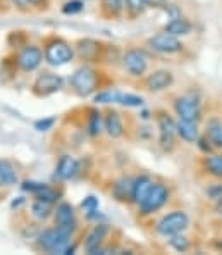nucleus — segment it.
<instances>
[{
	"instance_id": "nucleus-1",
	"label": "nucleus",
	"mask_w": 222,
	"mask_h": 255,
	"mask_svg": "<svg viewBox=\"0 0 222 255\" xmlns=\"http://www.w3.org/2000/svg\"><path fill=\"white\" fill-rule=\"evenodd\" d=\"M100 78H102V74L97 69H93V67H90V66H83L80 69L74 71L69 83L76 95L90 97L95 92H99V88L102 86Z\"/></svg>"
},
{
	"instance_id": "nucleus-2",
	"label": "nucleus",
	"mask_w": 222,
	"mask_h": 255,
	"mask_svg": "<svg viewBox=\"0 0 222 255\" xmlns=\"http://www.w3.org/2000/svg\"><path fill=\"white\" fill-rule=\"evenodd\" d=\"M43 57L50 66H66L74 59V50L66 40L59 38V36H50L45 40L43 45Z\"/></svg>"
},
{
	"instance_id": "nucleus-3",
	"label": "nucleus",
	"mask_w": 222,
	"mask_h": 255,
	"mask_svg": "<svg viewBox=\"0 0 222 255\" xmlns=\"http://www.w3.org/2000/svg\"><path fill=\"white\" fill-rule=\"evenodd\" d=\"M73 242V233L62 230L59 226H54L50 230H45L43 233L38 236L36 245L40 250L48 254H64L67 245Z\"/></svg>"
},
{
	"instance_id": "nucleus-4",
	"label": "nucleus",
	"mask_w": 222,
	"mask_h": 255,
	"mask_svg": "<svg viewBox=\"0 0 222 255\" xmlns=\"http://www.w3.org/2000/svg\"><path fill=\"white\" fill-rule=\"evenodd\" d=\"M190 226V217L184 211H172L165 214L164 217L157 223V233L162 236H174L183 233Z\"/></svg>"
},
{
	"instance_id": "nucleus-5",
	"label": "nucleus",
	"mask_w": 222,
	"mask_h": 255,
	"mask_svg": "<svg viewBox=\"0 0 222 255\" xmlns=\"http://www.w3.org/2000/svg\"><path fill=\"white\" fill-rule=\"evenodd\" d=\"M169 197H171V191L165 185L162 183H153L150 193L146 195V198L141 202L138 207H140V214L141 216H150V214H155L157 211H160L165 204L169 202Z\"/></svg>"
},
{
	"instance_id": "nucleus-6",
	"label": "nucleus",
	"mask_w": 222,
	"mask_h": 255,
	"mask_svg": "<svg viewBox=\"0 0 222 255\" xmlns=\"http://www.w3.org/2000/svg\"><path fill=\"white\" fill-rule=\"evenodd\" d=\"M157 128H159V143L162 150L171 152L176 147V123L172 121V118L164 111L157 112Z\"/></svg>"
},
{
	"instance_id": "nucleus-7",
	"label": "nucleus",
	"mask_w": 222,
	"mask_h": 255,
	"mask_svg": "<svg viewBox=\"0 0 222 255\" xmlns=\"http://www.w3.org/2000/svg\"><path fill=\"white\" fill-rule=\"evenodd\" d=\"M122 66L129 76L141 78L148 69V55L140 48H129L122 55Z\"/></svg>"
},
{
	"instance_id": "nucleus-8",
	"label": "nucleus",
	"mask_w": 222,
	"mask_h": 255,
	"mask_svg": "<svg viewBox=\"0 0 222 255\" xmlns=\"http://www.w3.org/2000/svg\"><path fill=\"white\" fill-rule=\"evenodd\" d=\"M62 85H64V80L59 76V74H54V73H50V71H45V73H41L36 76L35 83L31 86V92L41 99V97H48V95L57 93L59 90L62 88Z\"/></svg>"
},
{
	"instance_id": "nucleus-9",
	"label": "nucleus",
	"mask_w": 222,
	"mask_h": 255,
	"mask_svg": "<svg viewBox=\"0 0 222 255\" xmlns=\"http://www.w3.org/2000/svg\"><path fill=\"white\" fill-rule=\"evenodd\" d=\"M43 50L36 45H26L24 48H21L19 54H17V67L24 73H33L41 66L43 62Z\"/></svg>"
},
{
	"instance_id": "nucleus-10",
	"label": "nucleus",
	"mask_w": 222,
	"mask_h": 255,
	"mask_svg": "<svg viewBox=\"0 0 222 255\" xmlns=\"http://www.w3.org/2000/svg\"><path fill=\"white\" fill-rule=\"evenodd\" d=\"M148 45L152 50L159 52V54H178L184 47L178 36L171 35V33H167V31L153 35L152 38L148 40Z\"/></svg>"
},
{
	"instance_id": "nucleus-11",
	"label": "nucleus",
	"mask_w": 222,
	"mask_h": 255,
	"mask_svg": "<svg viewBox=\"0 0 222 255\" xmlns=\"http://www.w3.org/2000/svg\"><path fill=\"white\" fill-rule=\"evenodd\" d=\"M174 106L176 114L179 116V119H184V121H195L198 123L202 119V109H200V102H197L191 97H178L172 102Z\"/></svg>"
},
{
	"instance_id": "nucleus-12",
	"label": "nucleus",
	"mask_w": 222,
	"mask_h": 255,
	"mask_svg": "<svg viewBox=\"0 0 222 255\" xmlns=\"http://www.w3.org/2000/svg\"><path fill=\"white\" fill-rule=\"evenodd\" d=\"M54 223H55V226L62 228V230L74 235V231H76V228H78V221H76V212H74L73 205L67 204V202L59 204L57 209L54 211Z\"/></svg>"
},
{
	"instance_id": "nucleus-13",
	"label": "nucleus",
	"mask_w": 222,
	"mask_h": 255,
	"mask_svg": "<svg viewBox=\"0 0 222 255\" xmlns=\"http://www.w3.org/2000/svg\"><path fill=\"white\" fill-rule=\"evenodd\" d=\"M109 235V226L104 223H97V226H93V230L86 235L85 240V250L88 254H104V242Z\"/></svg>"
},
{
	"instance_id": "nucleus-14",
	"label": "nucleus",
	"mask_w": 222,
	"mask_h": 255,
	"mask_svg": "<svg viewBox=\"0 0 222 255\" xmlns=\"http://www.w3.org/2000/svg\"><path fill=\"white\" fill-rule=\"evenodd\" d=\"M80 160L73 155H62L59 159L57 166H55V172L54 178L59 179V181H67V179H73L80 174Z\"/></svg>"
},
{
	"instance_id": "nucleus-15",
	"label": "nucleus",
	"mask_w": 222,
	"mask_h": 255,
	"mask_svg": "<svg viewBox=\"0 0 222 255\" xmlns=\"http://www.w3.org/2000/svg\"><path fill=\"white\" fill-rule=\"evenodd\" d=\"M172 83H174V74L167 69H159L145 78L143 86L148 92H162V90H167Z\"/></svg>"
},
{
	"instance_id": "nucleus-16",
	"label": "nucleus",
	"mask_w": 222,
	"mask_h": 255,
	"mask_svg": "<svg viewBox=\"0 0 222 255\" xmlns=\"http://www.w3.org/2000/svg\"><path fill=\"white\" fill-rule=\"evenodd\" d=\"M76 52L78 55L86 62H99V59L102 57V47L99 42L95 40H80L76 43Z\"/></svg>"
},
{
	"instance_id": "nucleus-17",
	"label": "nucleus",
	"mask_w": 222,
	"mask_h": 255,
	"mask_svg": "<svg viewBox=\"0 0 222 255\" xmlns=\"http://www.w3.org/2000/svg\"><path fill=\"white\" fill-rule=\"evenodd\" d=\"M112 197L117 202L129 204L133 202V179L131 178H119L117 181L112 185Z\"/></svg>"
},
{
	"instance_id": "nucleus-18",
	"label": "nucleus",
	"mask_w": 222,
	"mask_h": 255,
	"mask_svg": "<svg viewBox=\"0 0 222 255\" xmlns=\"http://www.w3.org/2000/svg\"><path fill=\"white\" fill-rule=\"evenodd\" d=\"M153 186V179L146 174H141L138 178L133 179V204L140 205L143 200L146 198V195L150 193Z\"/></svg>"
},
{
	"instance_id": "nucleus-19",
	"label": "nucleus",
	"mask_w": 222,
	"mask_h": 255,
	"mask_svg": "<svg viewBox=\"0 0 222 255\" xmlns=\"http://www.w3.org/2000/svg\"><path fill=\"white\" fill-rule=\"evenodd\" d=\"M104 129L109 133V136L112 138H121L124 134V125L122 118L117 111H109L107 116L104 119Z\"/></svg>"
},
{
	"instance_id": "nucleus-20",
	"label": "nucleus",
	"mask_w": 222,
	"mask_h": 255,
	"mask_svg": "<svg viewBox=\"0 0 222 255\" xmlns=\"http://www.w3.org/2000/svg\"><path fill=\"white\" fill-rule=\"evenodd\" d=\"M19 183V174L12 162L0 159V188H9Z\"/></svg>"
},
{
	"instance_id": "nucleus-21",
	"label": "nucleus",
	"mask_w": 222,
	"mask_h": 255,
	"mask_svg": "<svg viewBox=\"0 0 222 255\" xmlns=\"http://www.w3.org/2000/svg\"><path fill=\"white\" fill-rule=\"evenodd\" d=\"M176 131L181 136V140L188 141V143H195V141L200 138L198 134V123L195 121H184V119H179L176 123Z\"/></svg>"
},
{
	"instance_id": "nucleus-22",
	"label": "nucleus",
	"mask_w": 222,
	"mask_h": 255,
	"mask_svg": "<svg viewBox=\"0 0 222 255\" xmlns=\"http://www.w3.org/2000/svg\"><path fill=\"white\" fill-rule=\"evenodd\" d=\"M164 31L171 33L174 36H186L193 31V24L184 17H176V19H171L164 26Z\"/></svg>"
},
{
	"instance_id": "nucleus-23",
	"label": "nucleus",
	"mask_w": 222,
	"mask_h": 255,
	"mask_svg": "<svg viewBox=\"0 0 222 255\" xmlns=\"http://www.w3.org/2000/svg\"><path fill=\"white\" fill-rule=\"evenodd\" d=\"M124 0H100V10L104 17H119L124 12Z\"/></svg>"
},
{
	"instance_id": "nucleus-24",
	"label": "nucleus",
	"mask_w": 222,
	"mask_h": 255,
	"mask_svg": "<svg viewBox=\"0 0 222 255\" xmlns=\"http://www.w3.org/2000/svg\"><path fill=\"white\" fill-rule=\"evenodd\" d=\"M203 167L214 178L222 179V155H210L203 159Z\"/></svg>"
},
{
	"instance_id": "nucleus-25",
	"label": "nucleus",
	"mask_w": 222,
	"mask_h": 255,
	"mask_svg": "<svg viewBox=\"0 0 222 255\" xmlns=\"http://www.w3.org/2000/svg\"><path fill=\"white\" fill-rule=\"evenodd\" d=\"M102 128H104V118H102V112L93 109L88 116V134L90 136H99L102 133Z\"/></svg>"
},
{
	"instance_id": "nucleus-26",
	"label": "nucleus",
	"mask_w": 222,
	"mask_h": 255,
	"mask_svg": "<svg viewBox=\"0 0 222 255\" xmlns=\"http://www.w3.org/2000/svg\"><path fill=\"white\" fill-rule=\"evenodd\" d=\"M61 197H62V190H57L50 185H45L38 193H35V198L48 202V204H55L57 200H61Z\"/></svg>"
},
{
	"instance_id": "nucleus-27",
	"label": "nucleus",
	"mask_w": 222,
	"mask_h": 255,
	"mask_svg": "<svg viewBox=\"0 0 222 255\" xmlns=\"http://www.w3.org/2000/svg\"><path fill=\"white\" fill-rule=\"evenodd\" d=\"M31 214L40 221L48 219V217H50V214H52V204L43 202V200H38V198H36V200L31 204Z\"/></svg>"
},
{
	"instance_id": "nucleus-28",
	"label": "nucleus",
	"mask_w": 222,
	"mask_h": 255,
	"mask_svg": "<svg viewBox=\"0 0 222 255\" xmlns=\"http://www.w3.org/2000/svg\"><path fill=\"white\" fill-rule=\"evenodd\" d=\"M207 136L214 143V147L222 148V123L219 121H210L207 128Z\"/></svg>"
},
{
	"instance_id": "nucleus-29",
	"label": "nucleus",
	"mask_w": 222,
	"mask_h": 255,
	"mask_svg": "<svg viewBox=\"0 0 222 255\" xmlns=\"http://www.w3.org/2000/svg\"><path fill=\"white\" fill-rule=\"evenodd\" d=\"M124 7L129 17H138L146 10V0H124Z\"/></svg>"
},
{
	"instance_id": "nucleus-30",
	"label": "nucleus",
	"mask_w": 222,
	"mask_h": 255,
	"mask_svg": "<svg viewBox=\"0 0 222 255\" xmlns=\"http://www.w3.org/2000/svg\"><path fill=\"white\" fill-rule=\"evenodd\" d=\"M169 245H171L176 252L183 254V252H188V250H190V240H188L186 236H183V233H179V235L171 236V240H169Z\"/></svg>"
},
{
	"instance_id": "nucleus-31",
	"label": "nucleus",
	"mask_w": 222,
	"mask_h": 255,
	"mask_svg": "<svg viewBox=\"0 0 222 255\" xmlns=\"http://www.w3.org/2000/svg\"><path fill=\"white\" fill-rule=\"evenodd\" d=\"M117 104L126 107H141L143 106V99L138 95H131V93H119L117 97Z\"/></svg>"
},
{
	"instance_id": "nucleus-32",
	"label": "nucleus",
	"mask_w": 222,
	"mask_h": 255,
	"mask_svg": "<svg viewBox=\"0 0 222 255\" xmlns=\"http://www.w3.org/2000/svg\"><path fill=\"white\" fill-rule=\"evenodd\" d=\"M119 92L115 90H104V92H99L95 95V102L97 104H114L117 102Z\"/></svg>"
},
{
	"instance_id": "nucleus-33",
	"label": "nucleus",
	"mask_w": 222,
	"mask_h": 255,
	"mask_svg": "<svg viewBox=\"0 0 222 255\" xmlns=\"http://www.w3.org/2000/svg\"><path fill=\"white\" fill-rule=\"evenodd\" d=\"M83 7H85V2H83V0H67V2L62 5V12L73 16V14L81 12Z\"/></svg>"
},
{
	"instance_id": "nucleus-34",
	"label": "nucleus",
	"mask_w": 222,
	"mask_h": 255,
	"mask_svg": "<svg viewBox=\"0 0 222 255\" xmlns=\"http://www.w3.org/2000/svg\"><path fill=\"white\" fill-rule=\"evenodd\" d=\"M81 209L85 212H93L99 209V198L93 197V195H90V197H86L85 200L81 202Z\"/></svg>"
},
{
	"instance_id": "nucleus-35",
	"label": "nucleus",
	"mask_w": 222,
	"mask_h": 255,
	"mask_svg": "<svg viewBox=\"0 0 222 255\" xmlns=\"http://www.w3.org/2000/svg\"><path fill=\"white\" fill-rule=\"evenodd\" d=\"M55 125V118H45V119H38V121L35 123V129L38 131H48L52 129Z\"/></svg>"
},
{
	"instance_id": "nucleus-36",
	"label": "nucleus",
	"mask_w": 222,
	"mask_h": 255,
	"mask_svg": "<svg viewBox=\"0 0 222 255\" xmlns=\"http://www.w3.org/2000/svg\"><path fill=\"white\" fill-rule=\"evenodd\" d=\"M45 186V183H38V181H24L21 185V188L24 190V191H29V193H38V191L43 188Z\"/></svg>"
},
{
	"instance_id": "nucleus-37",
	"label": "nucleus",
	"mask_w": 222,
	"mask_h": 255,
	"mask_svg": "<svg viewBox=\"0 0 222 255\" xmlns=\"http://www.w3.org/2000/svg\"><path fill=\"white\" fill-rule=\"evenodd\" d=\"M146 5L153 9H164L167 5V0H146Z\"/></svg>"
},
{
	"instance_id": "nucleus-38",
	"label": "nucleus",
	"mask_w": 222,
	"mask_h": 255,
	"mask_svg": "<svg viewBox=\"0 0 222 255\" xmlns=\"http://www.w3.org/2000/svg\"><path fill=\"white\" fill-rule=\"evenodd\" d=\"M28 5H33V7H41L45 3V0H26Z\"/></svg>"
}]
</instances>
